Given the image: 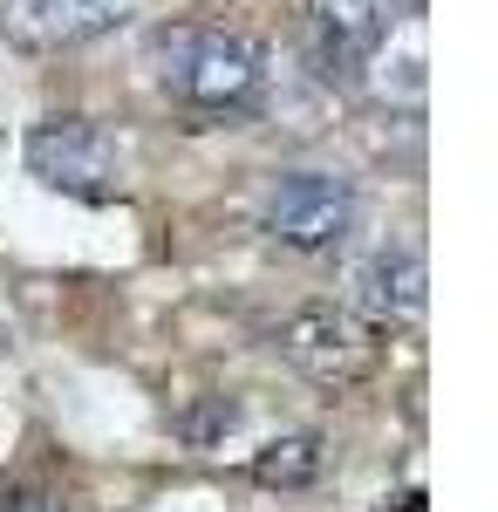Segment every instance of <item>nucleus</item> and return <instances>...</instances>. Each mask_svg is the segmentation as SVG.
<instances>
[{
    "label": "nucleus",
    "mask_w": 498,
    "mask_h": 512,
    "mask_svg": "<svg viewBox=\"0 0 498 512\" xmlns=\"http://www.w3.org/2000/svg\"><path fill=\"white\" fill-rule=\"evenodd\" d=\"M151 82L192 123H232L267 96V48L226 21H171L151 35Z\"/></svg>",
    "instance_id": "f257e3e1"
},
{
    "label": "nucleus",
    "mask_w": 498,
    "mask_h": 512,
    "mask_svg": "<svg viewBox=\"0 0 498 512\" xmlns=\"http://www.w3.org/2000/svg\"><path fill=\"white\" fill-rule=\"evenodd\" d=\"M273 349L287 369H301L307 383L321 390H348L362 376H376L383 362V328L362 321L355 308H335V301H307L273 328Z\"/></svg>",
    "instance_id": "f03ea898"
},
{
    "label": "nucleus",
    "mask_w": 498,
    "mask_h": 512,
    "mask_svg": "<svg viewBox=\"0 0 498 512\" xmlns=\"http://www.w3.org/2000/svg\"><path fill=\"white\" fill-rule=\"evenodd\" d=\"M355 219H362V198L342 171H280L260 205L267 239L287 253H342Z\"/></svg>",
    "instance_id": "7ed1b4c3"
},
{
    "label": "nucleus",
    "mask_w": 498,
    "mask_h": 512,
    "mask_svg": "<svg viewBox=\"0 0 498 512\" xmlns=\"http://www.w3.org/2000/svg\"><path fill=\"white\" fill-rule=\"evenodd\" d=\"M28 171H35L48 192L82 198V205H103L123 185V158H116V137L89 117H48L28 130Z\"/></svg>",
    "instance_id": "20e7f679"
},
{
    "label": "nucleus",
    "mask_w": 498,
    "mask_h": 512,
    "mask_svg": "<svg viewBox=\"0 0 498 512\" xmlns=\"http://www.w3.org/2000/svg\"><path fill=\"white\" fill-rule=\"evenodd\" d=\"M307 62L314 76L335 82V89H355L383 62L389 41V0H307Z\"/></svg>",
    "instance_id": "39448f33"
},
{
    "label": "nucleus",
    "mask_w": 498,
    "mask_h": 512,
    "mask_svg": "<svg viewBox=\"0 0 498 512\" xmlns=\"http://www.w3.org/2000/svg\"><path fill=\"white\" fill-rule=\"evenodd\" d=\"M430 301V267H423L417 246H376L369 260H355L348 274V308L376 328H403L423 315Z\"/></svg>",
    "instance_id": "423d86ee"
},
{
    "label": "nucleus",
    "mask_w": 498,
    "mask_h": 512,
    "mask_svg": "<svg viewBox=\"0 0 498 512\" xmlns=\"http://www.w3.org/2000/svg\"><path fill=\"white\" fill-rule=\"evenodd\" d=\"M7 14L41 48H76V41L116 28L130 14V0H7Z\"/></svg>",
    "instance_id": "0eeeda50"
},
{
    "label": "nucleus",
    "mask_w": 498,
    "mask_h": 512,
    "mask_svg": "<svg viewBox=\"0 0 498 512\" xmlns=\"http://www.w3.org/2000/svg\"><path fill=\"white\" fill-rule=\"evenodd\" d=\"M321 465H328V444L314 431H287V437H273V444L253 451V485H267V492H301V485L321 478Z\"/></svg>",
    "instance_id": "6e6552de"
},
{
    "label": "nucleus",
    "mask_w": 498,
    "mask_h": 512,
    "mask_svg": "<svg viewBox=\"0 0 498 512\" xmlns=\"http://www.w3.org/2000/svg\"><path fill=\"white\" fill-rule=\"evenodd\" d=\"M0 512H62V499L41 478H21V485H0Z\"/></svg>",
    "instance_id": "1a4fd4ad"
},
{
    "label": "nucleus",
    "mask_w": 498,
    "mask_h": 512,
    "mask_svg": "<svg viewBox=\"0 0 498 512\" xmlns=\"http://www.w3.org/2000/svg\"><path fill=\"white\" fill-rule=\"evenodd\" d=\"M389 512H423V492H403V499H396Z\"/></svg>",
    "instance_id": "9d476101"
},
{
    "label": "nucleus",
    "mask_w": 498,
    "mask_h": 512,
    "mask_svg": "<svg viewBox=\"0 0 498 512\" xmlns=\"http://www.w3.org/2000/svg\"><path fill=\"white\" fill-rule=\"evenodd\" d=\"M389 7H417V0H389Z\"/></svg>",
    "instance_id": "9b49d317"
}]
</instances>
